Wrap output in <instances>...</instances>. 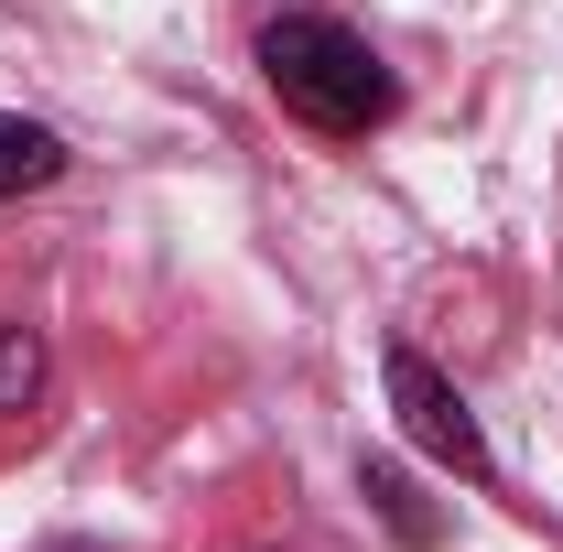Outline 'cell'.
<instances>
[{"instance_id":"1","label":"cell","mask_w":563,"mask_h":552,"mask_svg":"<svg viewBox=\"0 0 563 552\" xmlns=\"http://www.w3.org/2000/svg\"><path fill=\"white\" fill-rule=\"evenodd\" d=\"M261 76H272V98L303 120V131L325 141H357L390 120V66L357 44L336 11H282V22H261Z\"/></svg>"},{"instance_id":"2","label":"cell","mask_w":563,"mask_h":552,"mask_svg":"<svg viewBox=\"0 0 563 552\" xmlns=\"http://www.w3.org/2000/svg\"><path fill=\"white\" fill-rule=\"evenodd\" d=\"M390 412H401V433H412L433 466H455V477H488V433H477V412L455 401V379H444L422 346H390Z\"/></svg>"},{"instance_id":"3","label":"cell","mask_w":563,"mask_h":552,"mask_svg":"<svg viewBox=\"0 0 563 552\" xmlns=\"http://www.w3.org/2000/svg\"><path fill=\"white\" fill-rule=\"evenodd\" d=\"M55 174H66V141L44 120H22V109H0V207L33 196V185H55Z\"/></svg>"},{"instance_id":"4","label":"cell","mask_w":563,"mask_h":552,"mask_svg":"<svg viewBox=\"0 0 563 552\" xmlns=\"http://www.w3.org/2000/svg\"><path fill=\"white\" fill-rule=\"evenodd\" d=\"M357 487H368V509H379V520H390V531H401V552H433V542H444V520H433V509H422V487L401 477V466H390V455H368V466H357Z\"/></svg>"},{"instance_id":"5","label":"cell","mask_w":563,"mask_h":552,"mask_svg":"<svg viewBox=\"0 0 563 552\" xmlns=\"http://www.w3.org/2000/svg\"><path fill=\"white\" fill-rule=\"evenodd\" d=\"M33 390H44V336L0 314V412H33Z\"/></svg>"}]
</instances>
